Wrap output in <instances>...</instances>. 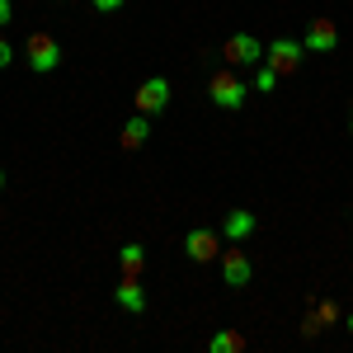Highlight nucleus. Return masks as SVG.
Returning a JSON list of instances; mask_svg holds the SVG:
<instances>
[{
    "instance_id": "9b49d317",
    "label": "nucleus",
    "mask_w": 353,
    "mask_h": 353,
    "mask_svg": "<svg viewBox=\"0 0 353 353\" xmlns=\"http://www.w3.org/2000/svg\"><path fill=\"white\" fill-rule=\"evenodd\" d=\"M146 137H151V113H137V118H128V128H123V137H118V146H123V151H141Z\"/></svg>"
},
{
    "instance_id": "1a4fd4ad",
    "label": "nucleus",
    "mask_w": 353,
    "mask_h": 353,
    "mask_svg": "<svg viewBox=\"0 0 353 353\" xmlns=\"http://www.w3.org/2000/svg\"><path fill=\"white\" fill-rule=\"evenodd\" d=\"M259 221H254V212H245V208H236V212H226V221H221V241H231V245H241L250 231H254Z\"/></svg>"
},
{
    "instance_id": "dca6fc26",
    "label": "nucleus",
    "mask_w": 353,
    "mask_h": 353,
    "mask_svg": "<svg viewBox=\"0 0 353 353\" xmlns=\"http://www.w3.org/2000/svg\"><path fill=\"white\" fill-rule=\"evenodd\" d=\"M330 321H339V306L334 301H321V325H330Z\"/></svg>"
},
{
    "instance_id": "f8f14e48",
    "label": "nucleus",
    "mask_w": 353,
    "mask_h": 353,
    "mask_svg": "<svg viewBox=\"0 0 353 353\" xmlns=\"http://www.w3.org/2000/svg\"><path fill=\"white\" fill-rule=\"evenodd\" d=\"M118 269H123V278H141V269H146V250L137 241H128L123 250H118Z\"/></svg>"
},
{
    "instance_id": "f257e3e1",
    "label": "nucleus",
    "mask_w": 353,
    "mask_h": 353,
    "mask_svg": "<svg viewBox=\"0 0 353 353\" xmlns=\"http://www.w3.org/2000/svg\"><path fill=\"white\" fill-rule=\"evenodd\" d=\"M24 52H28V71H38V76H48V71L61 66V43L52 33H28Z\"/></svg>"
},
{
    "instance_id": "ddd939ff",
    "label": "nucleus",
    "mask_w": 353,
    "mask_h": 353,
    "mask_svg": "<svg viewBox=\"0 0 353 353\" xmlns=\"http://www.w3.org/2000/svg\"><path fill=\"white\" fill-rule=\"evenodd\" d=\"M208 349H212V353H241L245 349V334H241V330H217Z\"/></svg>"
},
{
    "instance_id": "f3484780",
    "label": "nucleus",
    "mask_w": 353,
    "mask_h": 353,
    "mask_svg": "<svg viewBox=\"0 0 353 353\" xmlns=\"http://www.w3.org/2000/svg\"><path fill=\"white\" fill-rule=\"evenodd\" d=\"M10 19H14V0H0V28L10 24Z\"/></svg>"
},
{
    "instance_id": "7ed1b4c3",
    "label": "nucleus",
    "mask_w": 353,
    "mask_h": 353,
    "mask_svg": "<svg viewBox=\"0 0 353 353\" xmlns=\"http://www.w3.org/2000/svg\"><path fill=\"white\" fill-rule=\"evenodd\" d=\"M184 254H189L193 264H212L221 254V231H208V226H193L189 236H184Z\"/></svg>"
},
{
    "instance_id": "4468645a",
    "label": "nucleus",
    "mask_w": 353,
    "mask_h": 353,
    "mask_svg": "<svg viewBox=\"0 0 353 353\" xmlns=\"http://www.w3.org/2000/svg\"><path fill=\"white\" fill-rule=\"evenodd\" d=\"M254 90H264V94H273V90H278V71H273L269 61L254 71Z\"/></svg>"
},
{
    "instance_id": "2eb2a0df",
    "label": "nucleus",
    "mask_w": 353,
    "mask_h": 353,
    "mask_svg": "<svg viewBox=\"0 0 353 353\" xmlns=\"http://www.w3.org/2000/svg\"><path fill=\"white\" fill-rule=\"evenodd\" d=\"M90 5H94V10H99V14H113V10H123V5H128V0H90Z\"/></svg>"
},
{
    "instance_id": "aec40b11",
    "label": "nucleus",
    "mask_w": 353,
    "mask_h": 353,
    "mask_svg": "<svg viewBox=\"0 0 353 353\" xmlns=\"http://www.w3.org/2000/svg\"><path fill=\"white\" fill-rule=\"evenodd\" d=\"M349 132H353V109H349Z\"/></svg>"
},
{
    "instance_id": "6ab92c4d",
    "label": "nucleus",
    "mask_w": 353,
    "mask_h": 353,
    "mask_svg": "<svg viewBox=\"0 0 353 353\" xmlns=\"http://www.w3.org/2000/svg\"><path fill=\"white\" fill-rule=\"evenodd\" d=\"M344 325H349V334H353V311H349V316H344Z\"/></svg>"
},
{
    "instance_id": "9d476101",
    "label": "nucleus",
    "mask_w": 353,
    "mask_h": 353,
    "mask_svg": "<svg viewBox=\"0 0 353 353\" xmlns=\"http://www.w3.org/2000/svg\"><path fill=\"white\" fill-rule=\"evenodd\" d=\"M113 301L128 311V316H141L146 311V292H141V278H123L118 283V292H113Z\"/></svg>"
},
{
    "instance_id": "a211bd4d",
    "label": "nucleus",
    "mask_w": 353,
    "mask_h": 353,
    "mask_svg": "<svg viewBox=\"0 0 353 353\" xmlns=\"http://www.w3.org/2000/svg\"><path fill=\"white\" fill-rule=\"evenodd\" d=\"M14 61V48H10V38H0V66H10Z\"/></svg>"
},
{
    "instance_id": "39448f33",
    "label": "nucleus",
    "mask_w": 353,
    "mask_h": 353,
    "mask_svg": "<svg viewBox=\"0 0 353 353\" xmlns=\"http://www.w3.org/2000/svg\"><path fill=\"white\" fill-rule=\"evenodd\" d=\"M137 113H165V104H170V81L165 76H151V81L137 85Z\"/></svg>"
},
{
    "instance_id": "f03ea898",
    "label": "nucleus",
    "mask_w": 353,
    "mask_h": 353,
    "mask_svg": "<svg viewBox=\"0 0 353 353\" xmlns=\"http://www.w3.org/2000/svg\"><path fill=\"white\" fill-rule=\"evenodd\" d=\"M245 90H250V85H245L231 66L217 71V76L208 81V94H212V104H217V109H241V104H245Z\"/></svg>"
},
{
    "instance_id": "6e6552de",
    "label": "nucleus",
    "mask_w": 353,
    "mask_h": 353,
    "mask_svg": "<svg viewBox=\"0 0 353 353\" xmlns=\"http://www.w3.org/2000/svg\"><path fill=\"white\" fill-rule=\"evenodd\" d=\"M334 43H339L334 19H311L306 33H301V48H306V52H334Z\"/></svg>"
},
{
    "instance_id": "20e7f679",
    "label": "nucleus",
    "mask_w": 353,
    "mask_h": 353,
    "mask_svg": "<svg viewBox=\"0 0 353 353\" xmlns=\"http://www.w3.org/2000/svg\"><path fill=\"white\" fill-rule=\"evenodd\" d=\"M221 57H226V66H254L264 48H259V38H250V33H231L226 43H221Z\"/></svg>"
},
{
    "instance_id": "423d86ee",
    "label": "nucleus",
    "mask_w": 353,
    "mask_h": 353,
    "mask_svg": "<svg viewBox=\"0 0 353 353\" xmlns=\"http://www.w3.org/2000/svg\"><path fill=\"white\" fill-rule=\"evenodd\" d=\"M264 57H269V66L278 71V76H292V71L301 66V57H306V48L292 43V38H278L273 48H264Z\"/></svg>"
},
{
    "instance_id": "412c9836",
    "label": "nucleus",
    "mask_w": 353,
    "mask_h": 353,
    "mask_svg": "<svg viewBox=\"0 0 353 353\" xmlns=\"http://www.w3.org/2000/svg\"><path fill=\"white\" fill-rule=\"evenodd\" d=\"M0 189H5V170H0Z\"/></svg>"
},
{
    "instance_id": "0eeeda50",
    "label": "nucleus",
    "mask_w": 353,
    "mask_h": 353,
    "mask_svg": "<svg viewBox=\"0 0 353 353\" xmlns=\"http://www.w3.org/2000/svg\"><path fill=\"white\" fill-rule=\"evenodd\" d=\"M250 259H245V250L241 245H226V250H221V283H226V288H245V283H250Z\"/></svg>"
}]
</instances>
